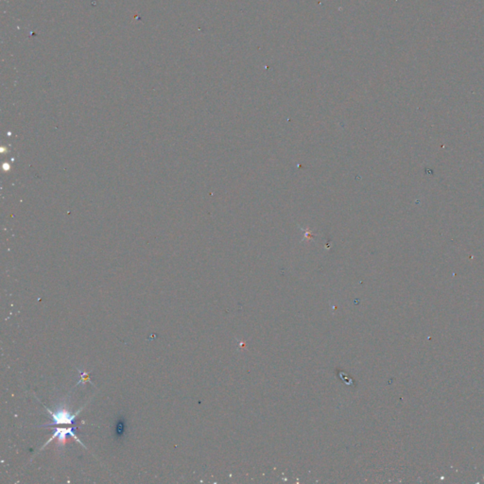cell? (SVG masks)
Listing matches in <instances>:
<instances>
[{"instance_id": "6da1fadb", "label": "cell", "mask_w": 484, "mask_h": 484, "mask_svg": "<svg viewBox=\"0 0 484 484\" xmlns=\"http://www.w3.org/2000/svg\"><path fill=\"white\" fill-rule=\"evenodd\" d=\"M45 410H47L50 414V418L52 419V422L50 424H45L43 426H49V425H55V424H73L75 419L77 418V416L81 413L84 407L83 406L82 408H81L80 410H78L77 412L75 413H71L69 410H67L66 408L64 407H61L60 409L56 410V411H52L50 409L46 408L45 405H44Z\"/></svg>"}, {"instance_id": "7a4b0ae2", "label": "cell", "mask_w": 484, "mask_h": 484, "mask_svg": "<svg viewBox=\"0 0 484 484\" xmlns=\"http://www.w3.org/2000/svg\"><path fill=\"white\" fill-rule=\"evenodd\" d=\"M76 429H77V427H70V428L57 427V428H55V429H54V433H53L52 436L50 437V439H48L47 442H45V445L42 447L41 449H43V448H44L45 446H47V445H48V444H49V443H50L52 440L56 439V438H58V442H59V444H61V445H64V444L66 443V441H67V435L71 436L73 439L76 440L77 442H79V443L82 445V447H85V446L83 445V443H82V441L79 439V438H78V436L76 435V432H74V431H76Z\"/></svg>"}, {"instance_id": "3957f363", "label": "cell", "mask_w": 484, "mask_h": 484, "mask_svg": "<svg viewBox=\"0 0 484 484\" xmlns=\"http://www.w3.org/2000/svg\"><path fill=\"white\" fill-rule=\"evenodd\" d=\"M79 372H80V373H81L82 380H80V382H79V383H77V386H78L79 384H81V383H85L86 381H89V382L92 383L91 379H90L89 372H83V371H82V370H79Z\"/></svg>"}, {"instance_id": "277c9868", "label": "cell", "mask_w": 484, "mask_h": 484, "mask_svg": "<svg viewBox=\"0 0 484 484\" xmlns=\"http://www.w3.org/2000/svg\"><path fill=\"white\" fill-rule=\"evenodd\" d=\"M124 424L123 422H120V423L118 424L119 428H117V433H118L119 435H122V433L124 432V424Z\"/></svg>"}]
</instances>
